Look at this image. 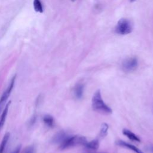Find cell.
Instances as JSON below:
<instances>
[{
  "label": "cell",
  "instance_id": "obj_17",
  "mask_svg": "<svg viewBox=\"0 0 153 153\" xmlns=\"http://www.w3.org/2000/svg\"><path fill=\"white\" fill-rule=\"evenodd\" d=\"M36 115H33V116L31 118L30 121H29V125L30 126H32L36 121Z\"/></svg>",
  "mask_w": 153,
  "mask_h": 153
},
{
  "label": "cell",
  "instance_id": "obj_8",
  "mask_svg": "<svg viewBox=\"0 0 153 153\" xmlns=\"http://www.w3.org/2000/svg\"><path fill=\"white\" fill-rule=\"evenodd\" d=\"M11 101H10L9 102H8L7 103V105H5V108L1 114V116L0 117V130H1V128H2L4 123H5V120H6V118H7V114H8V109H9V106L11 104Z\"/></svg>",
  "mask_w": 153,
  "mask_h": 153
},
{
  "label": "cell",
  "instance_id": "obj_20",
  "mask_svg": "<svg viewBox=\"0 0 153 153\" xmlns=\"http://www.w3.org/2000/svg\"><path fill=\"white\" fill-rule=\"evenodd\" d=\"M150 149H151V151H152V152H153V145L151 146V148H150Z\"/></svg>",
  "mask_w": 153,
  "mask_h": 153
},
{
  "label": "cell",
  "instance_id": "obj_16",
  "mask_svg": "<svg viewBox=\"0 0 153 153\" xmlns=\"http://www.w3.org/2000/svg\"><path fill=\"white\" fill-rule=\"evenodd\" d=\"M33 148L32 146H28L26 148L25 150V152L23 153H33Z\"/></svg>",
  "mask_w": 153,
  "mask_h": 153
},
{
  "label": "cell",
  "instance_id": "obj_11",
  "mask_svg": "<svg viewBox=\"0 0 153 153\" xmlns=\"http://www.w3.org/2000/svg\"><path fill=\"white\" fill-rule=\"evenodd\" d=\"M33 6L35 11L38 13H42L44 11L42 4L41 0H33Z\"/></svg>",
  "mask_w": 153,
  "mask_h": 153
},
{
  "label": "cell",
  "instance_id": "obj_3",
  "mask_svg": "<svg viewBox=\"0 0 153 153\" xmlns=\"http://www.w3.org/2000/svg\"><path fill=\"white\" fill-rule=\"evenodd\" d=\"M133 30V25L128 19L123 18L117 23L115 27V32L120 35H126L131 33Z\"/></svg>",
  "mask_w": 153,
  "mask_h": 153
},
{
  "label": "cell",
  "instance_id": "obj_13",
  "mask_svg": "<svg viewBox=\"0 0 153 153\" xmlns=\"http://www.w3.org/2000/svg\"><path fill=\"white\" fill-rule=\"evenodd\" d=\"M10 138V133H7L3 137V139L1 141V143L0 144V153H4L5 148L7 145V143L8 141V139Z\"/></svg>",
  "mask_w": 153,
  "mask_h": 153
},
{
  "label": "cell",
  "instance_id": "obj_12",
  "mask_svg": "<svg viewBox=\"0 0 153 153\" xmlns=\"http://www.w3.org/2000/svg\"><path fill=\"white\" fill-rule=\"evenodd\" d=\"M87 148L91 150H97L99 146V141L96 139L93 140L89 142H87L85 145Z\"/></svg>",
  "mask_w": 153,
  "mask_h": 153
},
{
  "label": "cell",
  "instance_id": "obj_18",
  "mask_svg": "<svg viewBox=\"0 0 153 153\" xmlns=\"http://www.w3.org/2000/svg\"><path fill=\"white\" fill-rule=\"evenodd\" d=\"M20 149H21V145H19L14 150H13V151L11 153H19Z\"/></svg>",
  "mask_w": 153,
  "mask_h": 153
},
{
  "label": "cell",
  "instance_id": "obj_5",
  "mask_svg": "<svg viewBox=\"0 0 153 153\" xmlns=\"http://www.w3.org/2000/svg\"><path fill=\"white\" fill-rule=\"evenodd\" d=\"M16 75H14L13 76V78H11L10 84H8L7 88H6V90H5V91L3 93L2 95L1 96V97H0V107L3 108L6 100L8 99V97L10 96L13 88L14 87V84H15V81H16Z\"/></svg>",
  "mask_w": 153,
  "mask_h": 153
},
{
  "label": "cell",
  "instance_id": "obj_15",
  "mask_svg": "<svg viewBox=\"0 0 153 153\" xmlns=\"http://www.w3.org/2000/svg\"><path fill=\"white\" fill-rule=\"evenodd\" d=\"M108 128H109V126L106 123H104L102 124L100 130V136L101 137H104L107 135Z\"/></svg>",
  "mask_w": 153,
  "mask_h": 153
},
{
  "label": "cell",
  "instance_id": "obj_19",
  "mask_svg": "<svg viewBox=\"0 0 153 153\" xmlns=\"http://www.w3.org/2000/svg\"><path fill=\"white\" fill-rule=\"evenodd\" d=\"M85 153H106V152H97L94 151L93 150L89 149V150H87V151Z\"/></svg>",
  "mask_w": 153,
  "mask_h": 153
},
{
  "label": "cell",
  "instance_id": "obj_2",
  "mask_svg": "<svg viewBox=\"0 0 153 153\" xmlns=\"http://www.w3.org/2000/svg\"><path fill=\"white\" fill-rule=\"evenodd\" d=\"M87 142V139L84 136L78 135L74 136H70L65 141H63L62 143H60L59 149L61 150H63L78 145H85Z\"/></svg>",
  "mask_w": 153,
  "mask_h": 153
},
{
  "label": "cell",
  "instance_id": "obj_10",
  "mask_svg": "<svg viewBox=\"0 0 153 153\" xmlns=\"http://www.w3.org/2000/svg\"><path fill=\"white\" fill-rule=\"evenodd\" d=\"M123 134H124L125 136H126L129 139L133 140V141H136V142H140V139L135 134H134L133 132H131L130 130L124 128L123 130Z\"/></svg>",
  "mask_w": 153,
  "mask_h": 153
},
{
  "label": "cell",
  "instance_id": "obj_21",
  "mask_svg": "<svg viewBox=\"0 0 153 153\" xmlns=\"http://www.w3.org/2000/svg\"><path fill=\"white\" fill-rule=\"evenodd\" d=\"M130 2H134V1H136V0H130Z\"/></svg>",
  "mask_w": 153,
  "mask_h": 153
},
{
  "label": "cell",
  "instance_id": "obj_22",
  "mask_svg": "<svg viewBox=\"0 0 153 153\" xmlns=\"http://www.w3.org/2000/svg\"><path fill=\"white\" fill-rule=\"evenodd\" d=\"M72 1H76V0H71Z\"/></svg>",
  "mask_w": 153,
  "mask_h": 153
},
{
  "label": "cell",
  "instance_id": "obj_4",
  "mask_svg": "<svg viewBox=\"0 0 153 153\" xmlns=\"http://www.w3.org/2000/svg\"><path fill=\"white\" fill-rule=\"evenodd\" d=\"M138 66V60L136 57H130L125 60L122 64L123 69L126 72L134 71Z\"/></svg>",
  "mask_w": 153,
  "mask_h": 153
},
{
  "label": "cell",
  "instance_id": "obj_6",
  "mask_svg": "<svg viewBox=\"0 0 153 153\" xmlns=\"http://www.w3.org/2000/svg\"><path fill=\"white\" fill-rule=\"evenodd\" d=\"M69 137H70V136H69L66 131H60L54 136L52 139V142L54 143H62Z\"/></svg>",
  "mask_w": 153,
  "mask_h": 153
},
{
  "label": "cell",
  "instance_id": "obj_1",
  "mask_svg": "<svg viewBox=\"0 0 153 153\" xmlns=\"http://www.w3.org/2000/svg\"><path fill=\"white\" fill-rule=\"evenodd\" d=\"M91 105L93 109L101 114L109 115L112 112L111 108L106 105L102 100L100 91L99 90H97L93 96Z\"/></svg>",
  "mask_w": 153,
  "mask_h": 153
},
{
  "label": "cell",
  "instance_id": "obj_14",
  "mask_svg": "<svg viewBox=\"0 0 153 153\" xmlns=\"http://www.w3.org/2000/svg\"><path fill=\"white\" fill-rule=\"evenodd\" d=\"M44 123L48 127H52L54 126V118L50 115H45L43 117Z\"/></svg>",
  "mask_w": 153,
  "mask_h": 153
},
{
  "label": "cell",
  "instance_id": "obj_7",
  "mask_svg": "<svg viewBox=\"0 0 153 153\" xmlns=\"http://www.w3.org/2000/svg\"><path fill=\"white\" fill-rule=\"evenodd\" d=\"M116 144L118 146H123V147H125V148H128L129 149L131 150V151H133L134 152H136V153H143L141 150H140L139 148H137L136 146L133 145H131V144H129L128 143H126L123 140H117L116 142Z\"/></svg>",
  "mask_w": 153,
  "mask_h": 153
},
{
  "label": "cell",
  "instance_id": "obj_9",
  "mask_svg": "<svg viewBox=\"0 0 153 153\" xmlns=\"http://www.w3.org/2000/svg\"><path fill=\"white\" fill-rule=\"evenodd\" d=\"M84 91V85L82 84H77L74 88V94L75 97L79 99L82 97Z\"/></svg>",
  "mask_w": 153,
  "mask_h": 153
}]
</instances>
